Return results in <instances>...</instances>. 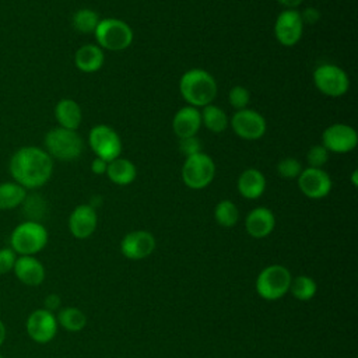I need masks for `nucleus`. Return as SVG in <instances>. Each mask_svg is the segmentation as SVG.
<instances>
[{
	"mask_svg": "<svg viewBox=\"0 0 358 358\" xmlns=\"http://www.w3.org/2000/svg\"><path fill=\"white\" fill-rule=\"evenodd\" d=\"M96 45L103 50L120 52L127 49L134 38L131 27L119 18H101L94 31Z\"/></svg>",
	"mask_w": 358,
	"mask_h": 358,
	"instance_id": "39448f33",
	"label": "nucleus"
},
{
	"mask_svg": "<svg viewBox=\"0 0 358 358\" xmlns=\"http://www.w3.org/2000/svg\"><path fill=\"white\" fill-rule=\"evenodd\" d=\"M329 151L322 144H315L308 150L306 162L310 168H323L329 159Z\"/></svg>",
	"mask_w": 358,
	"mask_h": 358,
	"instance_id": "2f4dec72",
	"label": "nucleus"
},
{
	"mask_svg": "<svg viewBox=\"0 0 358 358\" xmlns=\"http://www.w3.org/2000/svg\"><path fill=\"white\" fill-rule=\"evenodd\" d=\"M99 21V14L92 8H78L71 17L73 28L81 34H94Z\"/></svg>",
	"mask_w": 358,
	"mask_h": 358,
	"instance_id": "bb28decb",
	"label": "nucleus"
},
{
	"mask_svg": "<svg viewBox=\"0 0 358 358\" xmlns=\"http://www.w3.org/2000/svg\"><path fill=\"white\" fill-rule=\"evenodd\" d=\"M316 291H317V285L312 277L298 275V277L292 278L288 292H291L295 299H298L301 302H306V301H310L316 295Z\"/></svg>",
	"mask_w": 358,
	"mask_h": 358,
	"instance_id": "c85d7f7f",
	"label": "nucleus"
},
{
	"mask_svg": "<svg viewBox=\"0 0 358 358\" xmlns=\"http://www.w3.org/2000/svg\"><path fill=\"white\" fill-rule=\"evenodd\" d=\"M0 358H3V355H1V354H0Z\"/></svg>",
	"mask_w": 358,
	"mask_h": 358,
	"instance_id": "a19ab883",
	"label": "nucleus"
},
{
	"mask_svg": "<svg viewBox=\"0 0 358 358\" xmlns=\"http://www.w3.org/2000/svg\"><path fill=\"white\" fill-rule=\"evenodd\" d=\"M105 62L103 50L94 43L80 46L74 53V64L83 73L98 71Z\"/></svg>",
	"mask_w": 358,
	"mask_h": 358,
	"instance_id": "412c9836",
	"label": "nucleus"
},
{
	"mask_svg": "<svg viewBox=\"0 0 358 358\" xmlns=\"http://www.w3.org/2000/svg\"><path fill=\"white\" fill-rule=\"evenodd\" d=\"M6 337H7V329H6V324L3 323V320H0V347L6 341Z\"/></svg>",
	"mask_w": 358,
	"mask_h": 358,
	"instance_id": "58836bf2",
	"label": "nucleus"
},
{
	"mask_svg": "<svg viewBox=\"0 0 358 358\" xmlns=\"http://www.w3.org/2000/svg\"><path fill=\"white\" fill-rule=\"evenodd\" d=\"M56 320H57L59 326H62L64 330L71 331V333L83 330L87 324L85 313L81 309L74 308V306H67V308L60 309L57 312Z\"/></svg>",
	"mask_w": 358,
	"mask_h": 358,
	"instance_id": "a878e982",
	"label": "nucleus"
},
{
	"mask_svg": "<svg viewBox=\"0 0 358 358\" xmlns=\"http://www.w3.org/2000/svg\"><path fill=\"white\" fill-rule=\"evenodd\" d=\"M17 260V253L8 246L0 249V275L13 271Z\"/></svg>",
	"mask_w": 358,
	"mask_h": 358,
	"instance_id": "473e14b6",
	"label": "nucleus"
},
{
	"mask_svg": "<svg viewBox=\"0 0 358 358\" xmlns=\"http://www.w3.org/2000/svg\"><path fill=\"white\" fill-rule=\"evenodd\" d=\"M358 144L357 130L345 123H333L322 133V145L334 154L351 152Z\"/></svg>",
	"mask_w": 358,
	"mask_h": 358,
	"instance_id": "9b49d317",
	"label": "nucleus"
},
{
	"mask_svg": "<svg viewBox=\"0 0 358 358\" xmlns=\"http://www.w3.org/2000/svg\"><path fill=\"white\" fill-rule=\"evenodd\" d=\"M291 281V271L285 266L270 264L259 273L255 287L260 298L266 301H277L289 291Z\"/></svg>",
	"mask_w": 358,
	"mask_h": 358,
	"instance_id": "423d86ee",
	"label": "nucleus"
},
{
	"mask_svg": "<svg viewBox=\"0 0 358 358\" xmlns=\"http://www.w3.org/2000/svg\"><path fill=\"white\" fill-rule=\"evenodd\" d=\"M215 176V164L213 158L206 152H199L186 157L182 165V180L193 190H201L207 187Z\"/></svg>",
	"mask_w": 358,
	"mask_h": 358,
	"instance_id": "0eeeda50",
	"label": "nucleus"
},
{
	"mask_svg": "<svg viewBox=\"0 0 358 358\" xmlns=\"http://www.w3.org/2000/svg\"><path fill=\"white\" fill-rule=\"evenodd\" d=\"M229 126L238 137L249 141L262 138L267 130V123L263 115L249 108L235 110L229 119Z\"/></svg>",
	"mask_w": 358,
	"mask_h": 358,
	"instance_id": "9d476101",
	"label": "nucleus"
},
{
	"mask_svg": "<svg viewBox=\"0 0 358 358\" xmlns=\"http://www.w3.org/2000/svg\"><path fill=\"white\" fill-rule=\"evenodd\" d=\"M14 182L27 190H35L49 182L53 173V159L41 147L25 145L14 151L8 162Z\"/></svg>",
	"mask_w": 358,
	"mask_h": 358,
	"instance_id": "f257e3e1",
	"label": "nucleus"
},
{
	"mask_svg": "<svg viewBox=\"0 0 358 358\" xmlns=\"http://www.w3.org/2000/svg\"><path fill=\"white\" fill-rule=\"evenodd\" d=\"M266 176L256 168H248L241 172L238 178V192L248 200L259 199L266 190Z\"/></svg>",
	"mask_w": 358,
	"mask_h": 358,
	"instance_id": "aec40b11",
	"label": "nucleus"
},
{
	"mask_svg": "<svg viewBox=\"0 0 358 358\" xmlns=\"http://www.w3.org/2000/svg\"><path fill=\"white\" fill-rule=\"evenodd\" d=\"M49 241L48 229L39 222L27 220L10 234V248L17 256H35L45 249Z\"/></svg>",
	"mask_w": 358,
	"mask_h": 358,
	"instance_id": "7ed1b4c3",
	"label": "nucleus"
},
{
	"mask_svg": "<svg viewBox=\"0 0 358 358\" xmlns=\"http://www.w3.org/2000/svg\"><path fill=\"white\" fill-rule=\"evenodd\" d=\"M201 127V113L199 108L186 105L176 110L172 119V129L178 138L193 137Z\"/></svg>",
	"mask_w": 358,
	"mask_h": 358,
	"instance_id": "6ab92c4d",
	"label": "nucleus"
},
{
	"mask_svg": "<svg viewBox=\"0 0 358 358\" xmlns=\"http://www.w3.org/2000/svg\"><path fill=\"white\" fill-rule=\"evenodd\" d=\"M105 175L112 183L119 186H127L134 182L137 176V168L130 159L117 157L108 162V169Z\"/></svg>",
	"mask_w": 358,
	"mask_h": 358,
	"instance_id": "5701e85b",
	"label": "nucleus"
},
{
	"mask_svg": "<svg viewBox=\"0 0 358 358\" xmlns=\"http://www.w3.org/2000/svg\"><path fill=\"white\" fill-rule=\"evenodd\" d=\"M106 169H108V162L105 159L98 158V157H95L92 159V162H91L92 173H95V175H105Z\"/></svg>",
	"mask_w": 358,
	"mask_h": 358,
	"instance_id": "c9c22d12",
	"label": "nucleus"
},
{
	"mask_svg": "<svg viewBox=\"0 0 358 358\" xmlns=\"http://www.w3.org/2000/svg\"><path fill=\"white\" fill-rule=\"evenodd\" d=\"M60 296L59 295H56V294H49L46 298H45V301H43V303H45V308L43 309H46V310H49V312H55L56 309H59V306H60Z\"/></svg>",
	"mask_w": 358,
	"mask_h": 358,
	"instance_id": "e433bc0d",
	"label": "nucleus"
},
{
	"mask_svg": "<svg viewBox=\"0 0 358 358\" xmlns=\"http://www.w3.org/2000/svg\"><path fill=\"white\" fill-rule=\"evenodd\" d=\"M157 241L150 231L136 229L123 236L120 241V252L129 260H143L152 255Z\"/></svg>",
	"mask_w": 358,
	"mask_h": 358,
	"instance_id": "2eb2a0df",
	"label": "nucleus"
},
{
	"mask_svg": "<svg viewBox=\"0 0 358 358\" xmlns=\"http://www.w3.org/2000/svg\"><path fill=\"white\" fill-rule=\"evenodd\" d=\"M57 329L59 324L56 316L43 308L32 310L25 322V330L29 338L39 344L52 341L57 333Z\"/></svg>",
	"mask_w": 358,
	"mask_h": 358,
	"instance_id": "4468645a",
	"label": "nucleus"
},
{
	"mask_svg": "<svg viewBox=\"0 0 358 358\" xmlns=\"http://www.w3.org/2000/svg\"><path fill=\"white\" fill-rule=\"evenodd\" d=\"M88 144L95 157L102 158L106 162L120 157L123 148L120 136L108 124H95L88 133Z\"/></svg>",
	"mask_w": 358,
	"mask_h": 358,
	"instance_id": "1a4fd4ad",
	"label": "nucleus"
},
{
	"mask_svg": "<svg viewBox=\"0 0 358 358\" xmlns=\"http://www.w3.org/2000/svg\"><path fill=\"white\" fill-rule=\"evenodd\" d=\"M302 169V164L294 157L282 158L277 164V173L284 179H296Z\"/></svg>",
	"mask_w": 358,
	"mask_h": 358,
	"instance_id": "c756f323",
	"label": "nucleus"
},
{
	"mask_svg": "<svg viewBox=\"0 0 358 358\" xmlns=\"http://www.w3.org/2000/svg\"><path fill=\"white\" fill-rule=\"evenodd\" d=\"M320 17H322V14H320V11L316 7H306L301 13V18H302L303 25L305 24H310V25L316 24L320 20Z\"/></svg>",
	"mask_w": 358,
	"mask_h": 358,
	"instance_id": "f704fd0d",
	"label": "nucleus"
},
{
	"mask_svg": "<svg viewBox=\"0 0 358 358\" xmlns=\"http://www.w3.org/2000/svg\"><path fill=\"white\" fill-rule=\"evenodd\" d=\"M55 117L59 123V127L77 130L83 120L81 106L71 98H63L55 106Z\"/></svg>",
	"mask_w": 358,
	"mask_h": 358,
	"instance_id": "4be33fe9",
	"label": "nucleus"
},
{
	"mask_svg": "<svg viewBox=\"0 0 358 358\" xmlns=\"http://www.w3.org/2000/svg\"><path fill=\"white\" fill-rule=\"evenodd\" d=\"M43 145V150L50 158L59 161H73L84 151V141L77 130H69L59 126L50 129L45 134Z\"/></svg>",
	"mask_w": 358,
	"mask_h": 358,
	"instance_id": "20e7f679",
	"label": "nucleus"
},
{
	"mask_svg": "<svg viewBox=\"0 0 358 358\" xmlns=\"http://www.w3.org/2000/svg\"><path fill=\"white\" fill-rule=\"evenodd\" d=\"M179 92L187 105L200 109L213 103L218 87L215 78L207 70L190 69L179 80Z\"/></svg>",
	"mask_w": 358,
	"mask_h": 358,
	"instance_id": "f03ea898",
	"label": "nucleus"
},
{
	"mask_svg": "<svg viewBox=\"0 0 358 358\" xmlns=\"http://www.w3.org/2000/svg\"><path fill=\"white\" fill-rule=\"evenodd\" d=\"M27 194H28V190L24 189L17 182L14 180L1 182L0 183V210H14L20 207L24 203Z\"/></svg>",
	"mask_w": 358,
	"mask_h": 358,
	"instance_id": "b1692460",
	"label": "nucleus"
},
{
	"mask_svg": "<svg viewBox=\"0 0 358 358\" xmlns=\"http://www.w3.org/2000/svg\"><path fill=\"white\" fill-rule=\"evenodd\" d=\"M312 78L317 91L330 98L343 96L350 88L348 74L344 69L333 63H322L316 66Z\"/></svg>",
	"mask_w": 358,
	"mask_h": 358,
	"instance_id": "6e6552de",
	"label": "nucleus"
},
{
	"mask_svg": "<svg viewBox=\"0 0 358 358\" xmlns=\"http://www.w3.org/2000/svg\"><path fill=\"white\" fill-rule=\"evenodd\" d=\"M275 227V217L267 207H255L249 211L245 220L246 232L255 239H263L268 236Z\"/></svg>",
	"mask_w": 358,
	"mask_h": 358,
	"instance_id": "f3484780",
	"label": "nucleus"
},
{
	"mask_svg": "<svg viewBox=\"0 0 358 358\" xmlns=\"http://www.w3.org/2000/svg\"><path fill=\"white\" fill-rule=\"evenodd\" d=\"M200 113L201 124L211 133H222L229 124V117L227 116L225 110L214 103L203 106Z\"/></svg>",
	"mask_w": 358,
	"mask_h": 358,
	"instance_id": "393cba45",
	"label": "nucleus"
},
{
	"mask_svg": "<svg viewBox=\"0 0 358 358\" xmlns=\"http://www.w3.org/2000/svg\"><path fill=\"white\" fill-rule=\"evenodd\" d=\"M228 102L235 110L248 108L250 102V92L243 85H234L228 92Z\"/></svg>",
	"mask_w": 358,
	"mask_h": 358,
	"instance_id": "7c9ffc66",
	"label": "nucleus"
},
{
	"mask_svg": "<svg viewBox=\"0 0 358 358\" xmlns=\"http://www.w3.org/2000/svg\"><path fill=\"white\" fill-rule=\"evenodd\" d=\"M303 0H277L278 4L284 7V10H298Z\"/></svg>",
	"mask_w": 358,
	"mask_h": 358,
	"instance_id": "4c0bfd02",
	"label": "nucleus"
},
{
	"mask_svg": "<svg viewBox=\"0 0 358 358\" xmlns=\"http://www.w3.org/2000/svg\"><path fill=\"white\" fill-rule=\"evenodd\" d=\"M69 231L77 239L90 238L98 225V214L91 204H78L69 215Z\"/></svg>",
	"mask_w": 358,
	"mask_h": 358,
	"instance_id": "dca6fc26",
	"label": "nucleus"
},
{
	"mask_svg": "<svg viewBox=\"0 0 358 358\" xmlns=\"http://www.w3.org/2000/svg\"><path fill=\"white\" fill-rule=\"evenodd\" d=\"M298 187L303 196L312 200H320L329 196L333 183L330 175L323 168H305L296 178Z\"/></svg>",
	"mask_w": 358,
	"mask_h": 358,
	"instance_id": "f8f14e48",
	"label": "nucleus"
},
{
	"mask_svg": "<svg viewBox=\"0 0 358 358\" xmlns=\"http://www.w3.org/2000/svg\"><path fill=\"white\" fill-rule=\"evenodd\" d=\"M357 175H358V171H357V169H354V171L351 172V183H352V186H354V187H357V186H358Z\"/></svg>",
	"mask_w": 358,
	"mask_h": 358,
	"instance_id": "ea45409f",
	"label": "nucleus"
},
{
	"mask_svg": "<svg viewBox=\"0 0 358 358\" xmlns=\"http://www.w3.org/2000/svg\"><path fill=\"white\" fill-rule=\"evenodd\" d=\"M214 218L220 227L231 228L236 225L239 220V210L232 200L224 199L217 203L214 208Z\"/></svg>",
	"mask_w": 358,
	"mask_h": 358,
	"instance_id": "cd10ccee",
	"label": "nucleus"
},
{
	"mask_svg": "<svg viewBox=\"0 0 358 358\" xmlns=\"http://www.w3.org/2000/svg\"><path fill=\"white\" fill-rule=\"evenodd\" d=\"M201 148H203V145H201L200 140L196 136L179 138V150L182 151V154L185 157L199 154V152H201Z\"/></svg>",
	"mask_w": 358,
	"mask_h": 358,
	"instance_id": "72a5a7b5",
	"label": "nucleus"
},
{
	"mask_svg": "<svg viewBox=\"0 0 358 358\" xmlns=\"http://www.w3.org/2000/svg\"><path fill=\"white\" fill-rule=\"evenodd\" d=\"M303 34V22L301 11L298 10H282L274 21V36L282 46L296 45Z\"/></svg>",
	"mask_w": 358,
	"mask_h": 358,
	"instance_id": "ddd939ff",
	"label": "nucleus"
},
{
	"mask_svg": "<svg viewBox=\"0 0 358 358\" xmlns=\"http://www.w3.org/2000/svg\"><path fill=\"white\" fill-rule=\"evenodd\" d=\"M13 273L20 282L29 287L41 285L46 275L43 264L35 256H17Z\"/></svg>",
	"mask_w": 358,
	"mask_h": 358,
	"instance_id": "a211bd4d",
	"label": "nucleus"
}]
</instances>
